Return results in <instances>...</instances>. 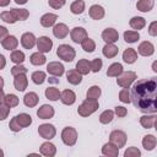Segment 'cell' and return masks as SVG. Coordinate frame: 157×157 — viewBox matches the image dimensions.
I'll use <instances>...</instances> for the list:
<instances>
[{
    "mask_svg": "<svg viewBox=\"0 0 157 157\" xmlns=\"http://www.w3.org/2000/svg\"><path fill=\"white\" fill-rule=\"evenodd\" d=\"M148 33H150V36L157 37V21H153V22L150 23V26H148Z\"/></svg>",
    "mask_w": 157,
    "mask_h": 157,
    "instance_id": "54",
    "label": "cell"
},
{
    "mask_svg": "<svg viewBox=\"0 0 157 157\" xmlns=\"http://www.w3.org/2000/svg\"><path fill=\"white\" fill-rule=\"evenodd\" d=\"M70 10H71L72 13L80 15V13H82L83 10H85V2H83L82 0H76V1H74V2L71 4Z\"/></svg>",
    "mask_w": 157,
    "mask_h": 157,
    "instance_id": "37",
    "label": "cell"
},
{
    "mask_svg": "<svg viewBox=\"0 0 157 157\" xmlns=\"http://www.w3.org/2000/svg\"><path fill=\"white\" fill-rule=\"evenodd\" d=\"M10 58H11V61H13L15 64H22L25 60V54L20 50H12Z\"/></svg>",
    "mask_w": 157,
    "mask_h": 157,
    "instance_id": "44",
    "label": "cell"
},
{
    "mask_svg": "<svg viewBox=\"0 0 157 157\" xmlns=\"http://www.w3.org/2000/svg\"><path fill=\"white\" fill-rule=\"evenodd\" d=\"M139 38H140V34L136 31H126V32H124V39H125L126 43H135Z\"/></svg>",
    "mask_w": 157,
    "mask_h": 157,
    "instance_id": "39",
    "label": "cell"
},
{
    "mask_svg": "<svg viewBox=\"0 0 157 157\" xmlns=\"http://www.w3.org/2000/svg\"><path fill=\"white\" fill-rule=\"evenodd\" d=\"M37 115L39 119H49L53 118L54 115V108L49 104H43L40 108H38L37 110Z\"/></svg>",
    "mask_w": 157,
    "mask_h": 157,
    "instance_id": "13",
    "label": "cell"
},
{
    "mask_svg": "<svg viewBox=\"0 0 157 157\" xmlns=\"http://www.w3.org/2000/svg\"><path fill=\"white\" fill-rule=\"evenodd\" d=\"M52 47H53V40L49 37L43 36V37H39L37 39L38 52H40V53H48V52H50Z\"/></svg>",
    "mask_w": 157,
    "mask_h": 157,
    "instance_id": "9",
    "label": "cell"
},
{
    "mask_svg": "<svg viewBox=\"0 0 157 157\" xmlns=\"http://www.w3.org/2000/svg\"><path fill=\"white\" fill-rule=\"evenodd\" d=\"M0 112H1L0 119H1V120H4V119H5L6 117H7V114L10 113V107H7L6 104L1 103V105H0Z\"/></svg>",
    "mask_w": 157,
    "mask_h": 157,
    "instance_id": "51",
    "label": "cell"
},
{
    "mask_svg": "<svg viewBox=\"0 0 157 157\" xmlns=\"http://www.w3.org/2000/svg\"><path fill=\"white\" fill-rule=\"evenodd\" d=\"M70 36H71L72 42H75V43L78 44V43H82V42L87 38V32H86V29L82 28V27H75V28L71 29Z\"/></svg>",
    "mask_w": 157,
    "mask_h": 157,
    "instance_id": "8",
    "label": "cell"
},
{
    "mask_svg": "<svg viewBox=\"0 0 157 157\" xmlns=\"http://www.w3.org/2000/svg\"><path fill=\"white\" fill-rule=\"evenodd\" d=\"M156 144H157V140H156V137H155L153 135H151V134L144 136V139H142V146H144L145 150H147V151L153 150V148L156 147Z\"/></svg>",
    "mask_w": 157,
    "mask_h": 157,
    "instance_id": "29",
    "label": "cell"
},
{
    "mask_svg": "<svg viewBox=\"0 0 157 157\" xmlns=\"http://www.w3.org/2000/svg\"><path fill=\"white\" fill-rule=\"evenodd\" d=\"M31 78H32V81L36 85H42L45 81V72H43V71H34L32 74Z\"/></svg>",
    "mask_w": 157,
    "mask_h": 157,
    "instance_id": "42",
    "label": "cell"
},
{
    "mask_svg": "<svg viewBox=\"0 0 157 157\" xmlns=\"http://www.w3.org/2000/svg\"><path fill=\"white\" fill-rule=\"evenodd\" d=\"M1 103L6 104V105L10 107V108L16 107V105L18 104V97H17L16 94H11V93L4 94V92H2V94H1Z\"/></svg>",
    "mask_w": 157,
    "mask_h": 157,
    "instance_id": "20",
    "label": "cell"
},
{
    "mask_svg": "<svg viewBox=\"0 0 157 157\" xmlns=\"http://www.w3.org/2000/svg\"><path fill=\"white\" fill-rule=\"evenodd\" d=\"M15 17L16 21H23V20H27V17L29 16V12L28 10L26 9H11L10 10Z\"/></svg>",
    "mask_w": 157,
    "mask_h": 157,
    "instance_id": "32",
    "label": "cell"
},
{
    "mask_svg": "<svg viewBox=\"0 0 157 157\" xmlns=\"http://www.w3.org/2000/svg\"><path fill=\"white\" fill-rule=\"evenodd\" d=\"M121 74H123V65L119 63L112 64L107 70V76H109V77H118Z\"/></svg>",
    "mask_w": 157,
    "mask_h": 157,
    "instance_id": "22",
    "label": "cell"
},
{
    "mask_svg": "<svg viewBox=\"0 0 157 157\" xmlns=\"http://www.w3.org/2000/svg\"><path fill=\"white\" fill-rule=\"evenodd\" d=\"M153 4H155V0H139L136 7L141 12H148L152 10Z\"/></svg>",
    "mask_w": 157,
    "mask_h": 157,
    "instance_id": "31",
    "label": "cell"
},
{
    "mask_svg": "<svg viewBox=\"0 0 157 157\" xmlns=\"http://www.w3.org/2000/svg\"><path fill=\"white\" fill-rule=\"evenodd\" d=\"M98 109V102L96 99H85L82 102V104L77 108V113L81 115V117H88L91 115L92 113H94L96 110Z\"/></svg>",
    "mask_w": 157,
    "mask_h": 157,
    "instance_id": "2",
    "label": "cell"
},
{
    "mask_svg": "<svg viewBox=\"0 0 157 157\" xmlns=\"http://www.w3.org/2000/svg\"><path fill=\"white\" fill-rule=\"evenodd\" d=\"M136 80V74L134 71H126V72H123L120 76H118L117 78V83L123 87V88H129L130 85Z\"/></svg>",
    "mask_w": 157,
    "mask_h": 157,
    "instance_id": "5",
    "label": "cell"
},
{
    "mask_svg": "<svg viewBox=\"0 0 157 157\" xmlns=\"http://www.w3.org/2000/svg\"><path fill=\"white\" fill-rule=\"evenodd\" d=\"M113 118H114V112L113 110H104L101 115H99V121L102 123V124H108V123H110L112 120H113Z\"/></svg>",
    "mask_w": 157,
    "mask_h": 157,
    "instance_id": "40",
    "label": "cell"
},
{
    "mask_svg": "<svg viewBox=\"0 0 157 157\" xmlns=\"http://www.w3.org/2000/svg\"><path fill=\"white\" fill-rule=\"evenodd\" d=\"M0 17L6 23H15L16 22V20H15V17H13V15H12L11 11H4V12H1Z\"/></svg>",
    "mask_w": 157,
    "mask_h": 157,
    "instance_id": "45",
    "label": "cell"
},
{
    "mask_svg": "<svg viewBox=\"0 0 157 157\" xmlns=\"http://www.w3.org/2000/svg\"><path fill=\"white\" fill-rule=\"evenodd\" d=\"M56 20H58V16L55 13H45L40 18V25L43 27H52Z\"/></svg>",
    "mask_w": 157,
    "mask_h": 157,
    "instance_id": "28",
    "label": "cell"
},
{
    "mask_svg": "<svg viewBox=\"0 0 157 157\" xmlns=\"http://www.w3.org/2000/svg\"><path fill=\"white\" fill-rule=\"evenodd\" d=\"M87 98H90V99H98V97L101 96V88L98 87V86H92V87H90L88 88V91H87Z\"/></svg>",
    "mask_w": 157,
    "mask_h": 157,
    "instance_id": "43",
    "label": "cell"
},
{
    "mask_svg": "<svg viewBox=\"0 0 157 157\" xmlns=\"http://www.w3.org/2000/svg\"><path fill=\"white\" fill-rule=\"evenodd\" d=\"M47 71L53 76H61L64 74V66L58 61H52L47 65Z\"/></svg>",
    "mask_w": 157,
    "mask_h": 157,
    "instance_id": "12",
    "label": "cell"
},
{
    "mask_svg": "<svg viewBox=\"0 0 157 157\" xmlns=\"http://www.w3.org/2000/svg\"><path fill=\"white\" fill-rule=\"evenodd\" d=\"M15 118H16V120H17V123L20 124L21 128H27V126H29L31 123H32L31 115H29V114H26V113H21V114H18V115H16Z\"/></svg>",
    "mask_w": 157,
    "mask_h": 157,
    "instance_id": "33",
    "label": "cell"
},
{
    "mask_svg": "<svg viewBox=\"0 0 157 157\" xmlns=\"http://www.w3.org/2000/svg\"><path fill=\"white\" fill-rule=\"evenodd\" d=\"M109 141L112 144H114L115 146H118L119 148L124 147L126 144V134L121 130H114L109 135Z\"/></svg>",
    "mask_w": 157,
    "mask_h": 157,
    "instance_id": "6",
    "label": "cell"
},
{
    "mask_svg": "<svg viewBox=\"0 0 157 157\" xmlns=\"http://www.w3.org/2000/svg\"><path fill=\"white\" fill-rule=\"evenodd\" d=\"M123 59H124V61H125L126 64H132V63H135L136 59H137V53H136V50L132 49V48L125 49L124 53H123Z\"/></svg>",
    "mask_w": 157,
    "mask_h": 157,
    "instance_id": "24",
    "label": "cell"
},
{
    "mask_svg": "<svg viewBox=\"0 0 157 157\" xmlns=\"http://www.w3.org/2000/svg\"><path fill=\"white\" fill-rule=\"evenodd\" d=\"M156 119H157L156 115H142V117L140 118V124H141L144 128L150 129V128H152V126L155 125Z\"/></svg>",
    "mask_w": 157,
    "mask_h": 157,
    "instance_id": "35",
    "label": "cell"
},
{
    "mask_svg": "<svg viewBox=\"0 0 157 157\" xmlns=\"http://www.w3.org/2000/svg\"><path fill=\"white\" fill-rule=\"evenodd\" d=\"M88 13L93 20H102L104 17V9L101 5H92Z\"/></svg>",
    "mask_w": 157,
    "mask_h": 157,
    "instance_id": "21",
    "label": "cell"
},
{
    "mask_svg": "<svg viewBox=\"0 0 157 157\" xmlns=\"http://www.w3.org/2000/svg\"><path fill=\"white\" fill-rule=\"evenodd\" d=\"M102 153L105 155V156H109V157H117L118 153H119V147L115 146L112 142L104 144L103 147H102Z\"/></svg>",
    "mask_w": 157,
    "mask_h": 157,
    "instance_id": "19",
    "label": "cell"
},
{
    "mask_svg": "<svg viewBox=\"0 0 157 157\" xmlns=\"http://www.w3.org/2000/svg\"><path fill=\"white\" fill-rule=\"evenodd\" d=\"M10 4V0H0V6H7Z\"/></svg>",
    "mask_w": 157,
    "mask_h": 157,
    "instance_id": "56",
    "label": "cell"
},
{
    "mask_svg": "<svg viewBox=\"0 0 157 157\" xmlns=\"http://www.w3.org/2000/svg\"><path fill=\"white\" fill-rule=\"evenodd\" d=\"M27 85H28V80L26 77V74H21V75H17L15 76L13 78V86L17 91L22 92L27 88Z\"/></svg>",
    "mask_w": 157,
    "mask_h": 157,
    "instance_id": "15",
    "label": "cell"
},
{
    "mask_svg": "<svg viewBox=\"0 0 157 157\" xmlns=\"http://www.w3.org/2000/svg\"><path fill=\"white\" fill-rule=\"evenodd\" d=\"M65 1L66 0H49V6L53 7V9H60L65 5Z\"/></svg>",
    "mask_w": 157,
    "mask_h": 157,
    "instance_id": "50",
    "label": "cell"
},
{
    "mask_svg": "<svg viewBox=\"0 0 157 157\" xmlns=\"http://www.w3.org/2000/svg\"><path fill=\"white\" fill-rule=\"evenodd\" d=\"M119 99L123 102V103H130L131 99H130V93H129V90L128 88H123L119 93Z\"/></svg>",
    "mask_w": 157,
    "mask_h": 157,
    "instance_id": "46",
    "label": "cell"
},
{
    "mask_svg": "<svg viewBox=\"0 0 157 157\" xmlns=\"http://www.w3.org/2000/svg\"><path fill=\"white\" fill-rule=\"evenodd\" d=\"M38 134H39V136H42L43 139L50 140V139H53V137L55 136L56 130H55L54 125H52V124H42V125H39V128H38Z\"/></svg>",
    "mask_w": 157,
    "mask_h": 157,
    "instance_id": "7",
    "label": "cell"
},
{
    "mask_svg": "<svg viewBox=\"0 0 157 157\" xmlns=\"http://www.w3.org/2000/svg\"><path fill=\"white\" fill-rule=\"evenodd\" d=\"M60 99H61V102H63L64 104L71 105V104H74L75 101H76V94H75L74 91H71V90H65V91L61 92Z\"/></svg>",
    "mask_w": 157,
    "mask_h": 157,
    "instance_id": "18",
    "label": "cell"
},
{
    "mask_svg": "<svg viewBox=\"0 0 157 157\" xmlns=\"http://www.w3.org/2000/svg\"><path fill=\"white\" fill-rule=\"evenodd\" d=\"M6 34H7V29L1 26V27H0V39H4Z\"/></svg>",
    "mask_w": 157,
    "mask_h": 157,
    "instance_id": "55",
    "label": "cell"
},
{
    "mask_svg": "<svg viewBox=\"0 0 157 157\" xmlns=\"http://www.w3.org/2000/svg\"><path fill=\"white\" fill-rule=\"evenodd\" d=\"M81 45H82V49H83L85 52H87V53H92V52L96 49V43H94L93 39H91V38H86V39L81 43Z\"/></svg>",
    "mask_w": 157,
    "mask_h": 157,
    "instance_id": "41",
    "label": "cell"
},
{
    "mask_svg": "<svg viewBox=\"0 0 157 157\" xmlns=\"http://www.w3.org/2000/svg\"><path fill=\"white\" fill-rule=\"evenodd\" d=\"M102 39L105 43H114L119 39V34L114 28H105L102 32Z\"/></svg>",
    "mask_w": 157,
    "mask_h": 157,
    "instance_id": "11",
    "label": "cell"
},
{
    "mask_svg": "<svg viewBox=\"0 0 157 157\" xmlns=\"http://www.w3.org/2000/svg\"><path fill=\"white\" fill-rule=\"evenodd\" d=\"M76 70L81 75H87L91 71V63L88 60H86V59H81L76 64Z\"/></svg>",
    "mask_w": 157,
    "mask_h": 157,
    "instance_id": "25",
    "label": "cell"
},
{
    "mask_svg": "<svg viewBox=\"0 0 157 157\" xmlns=\"http://www.w3.org/2000/svg\"><path fill=\"white\" fill-rule=\"evenodd\" d=\"M61 140L65 145L67 146H74L77 141V132L74 128L71 126H66L64 128V130L61 131Z\"/></svg>",
    "mask_w": 157,
    "mask_h": 157,
    "instance_id": "4",
    "label": "cell"
},
{
    "mask_svg": "<svg viewBox=\"0 0 157 157\" xmlns=\"http://www.w3.org/2000/svg\"><path fill=\"white\" fill-rule=\"evenodd\" d=\"M0 59H1V66H0V69H4V66H5V56L4 55H0Z\"/></svg>",
    "mask_w": 157,
    "mask_h": 157,
    "instance_id": "57",
    "label": "cell"
},
{
    "mask_svg": "<svg viewBox=\"0 0 157 157\" xmlns=\"http://www.w3.org/2000/svg\"><path fill=\"white\" fill-rule=\"evenodd\" d=\"M141 155L140 150L137 147H129L125 152H124V156L125 157H139Z\"/></svg>",
    "mask_w": 157,
    "mask_h": 157,
    "instance_id": "49",
    "label": "cell"
},
{
    "mask_svg": "<svg viewBox=\"0 0 157 157\" xmlns=\"http://www.w3.org/2000/svg\"><path fill=\"white\" fill-rule=\"evenodd\" d=\"M55 152H56V148L53 144H50V142L42 144V146H40V153L42 155H44L47 157H53L55 155Z\"/></svg>",
    "mask_w": 157,
    "mask_h": 157,
    "instance_id": "30",
    "label": "cell"
},
{
    "mask_svg": "<svg viewBox=\"0 0 157 157\" xmlns=\"http://www.w3.org/2000/svg\"><path fill=\"white\" fill-rule=\"evenodd\" d=\"M102 65H103L102 60H101L99 58H96V59H93V60L91 61V70H92L93 72H98V71L102 69Z\"/></svg>",
    "mask_w": 157,
    "mask_h": 157,
    "instance_id": "47",
    "label": "cell"
},
{
    "mask_svg": "<svg viewBox=\"0 0 157 157\" xmlns=\"http://www.w3.org/2000/svg\"><path fill=\"white\" fill-rule=\"evenodd\" d=\"M9 126H10V129L13 131V132H17V131H20L22 128L20 126V124L17 123V120H16V118H12V120L10 121V124H9Z\"/></svg>",
    "mask_w": 157,
    "mask_h": 157,
    "instance_id": "53",
    "label": "cell"
},
{
    "mask_svg": "<svg viewBox=\"0 0 157 157\" xmlns=\"http://www.w3.org/2000/svg\"><path fill=\"white\" fill-rule=\"evenodd\" d=\"M152 70H153L155 72H157V60L152 63Z\"/></svg>",
    "mask_w": 157,
    "mask_h": 157,
    "instance_id": "58",
    "label": "cell"
},
{
    "mask_svg": "<svg viewBox=\"0 0 157 157\" xmlns=\"http://www.w3.org/2000/svg\"><path fill=\"white\" fill-rule=\"evenodd\" d=\"M130 99L142 113H157V77L139 80L131 88Z\"/></svg>",
    "mask_w": 157,
    "mask_h": 157,
    "instance_id": "1",
    "label": "cell"
},
{
    "mask_svg": "<svg viewBox=\"0 0 157 157\" xmlns=\"http://www.w3.org/2000/svg\"><path fill=\"white\" fill-rule=\"evenodd\" d=\"M15 2H16V4H18V5H23V4H26V2H27V0H15Z\"/></svg>",
    "mask_w": 157,
    "mask_h": 157,
    "instance_id": "59",
    "label": "cell"
},
{
    "mask_svg": "<svg viewBox=\"0 0 157 157\" xmlns=\"http://www.w3.org/2000/svg\"><path fill=\"white\" fill-rule=\"evenodd\" d=\"M38 101H39L38 94L34 93V92H28V93H26L25 97H23V103H25L27 107H29V108L37 105Z\"/></svg>",
    "mask_w": 157,
    "mask_h": 157,
    "instance_id": "26",
    "label": "cell"
},
{
    "mask_svg": "<svg viewBox=\"0 0 157 157\" xmlns=\"http://www.w3.org/2000/svg\"><path fill=\"white\" fill-rule=\"evenodd\" d=\"M53 34H54L56 38L63 39V38H65V37L69 34V28H67V26H66L65 23H58V25H55L54 28H53Z\"/></svg>",
    "mask_w": 157,
    "mask_h": 157,
    "instance_id": "17",
    "label": "cell"
},
{
    "mask_svg": "<svg viewBox=\"0 0 157 157\" xmlns=\"http://www.w3.org/2000/svg\"><path fill=\"white\" fill-rule=\"evenodd\" d=\"M155 129H156V131H157V119H156V121H155Z\"/></svg>",
    "mask_w": 157,
    "mask_h": 157,
    "instance_id": "60",
    "label": "cell"
},
{
    "mask_svg": "<svg viewBox=\"0 0 157 157\" xmlns=\"http://www.w3.org/2000/svg\"><path fill=\"white\" fill-rule=\"evenodd\" d=\"M60 96H61V93H60L59 90L55 88V87H48V88L45 90V97H47L48 99H50V101H58Z\"/></svg>",
    "mask_w": 157,
    "mask_h": 157,
    "instance_id": "38",
    "label": "cell"
},
{
    "mask_svg": "<svg viewBox=\"0 0 157 157\" xmlns=\"http://www.w3.org/2000/svg\"><path fill=\"white\" fill-rule=\"evenodd\" d=\"M1 45L6 50H13L18 45V40L15 36H7L4 39H1Z\"/></svg>",
    "mask_w": 157,
    "mask_h": 157,
    "instance_id": "16",
    "label": "cell"
},
{
    "mask_svg": "<svg viewBox=\"0 0 157 157\" xmlns=\"http://www.w3.org/2000/svg\"><path fill=\"white\" fill-rule=\"evenodd\" d=\"M66 78L71 85H78L82 81V75L77 70H69L66 74Z\"/></svg>",
    "mask_w": 157,
    "mask_h": 157,
    "instance_id": "23",
    "label": "cell"
},
{
    "mask_svg": "<svg viewBox=\"0 0 157 157\" xmlns=\"http://www.w3.org/2000/svg\"><path fill=\"white\" fill-rule=\"evenodd\" d=\"M118 52H119L118 47H115L113 43H107V44L103 47V55H104L105 58H108V59L114 58V56L118 54Z\"/></svg>",
    "mask_w": 157,
    "mask_h": 157,
    "instance_id": "27",
    "label": "cell"
},
{
    "mask_svg": "<svg viewBox=\"0 0 157 157\" xmlns=\"http://www.w3.org/2000/svg\"><path fill=\"white\" fill-rule=\"evenodd\" d=\"M29 60H31V64H33V65H43V64L45 63L47 58L43 55V53L37 52V53H33V54L31 55Z\"/></svg>",
    "mask_w": 157,
    "mask_h": 157,
    "instance_id": "36",
    "label": "cell"
},
{
    "mask_svg": "<svg viewBox=\"0 0 157 157\" xmlns=\"http://www.w3.org/2000/svg\"><path fill=\"white\" fill-rule=\"evenodd\" d=\"M56 55L59 56V59L70 63L75 59L76 53H75V49L72 47H70L69 44H61L56 49Z\"/></svg>",
    "mask_w": 157,
    "mask_h": 157,
    "instance_id": "3",
    "label": "cell"
},
{
    "mask_svg": "<svg viewBox=\"0 0 157 157\" xmlns=\"http://www.w3.org/2000/svg\"><path fill=\"white\" fill-rule=\"evenodd\" d=\"M36 43H37V39H36V37H34L33 33H31V32H26V33L22 34V37H21V44H22L23 48H26V49H31V48L34 47Z\"/></svg>",
    "mask_w": 157,
    "mask_h": 157,
    "instance_id": "10",
    "label": "cell"
},
{
    "mask_svg": "<svg viewBox=\"0 0 157 157\" xmlns=\"http://www.w3.org/2000/svg\"><path fill=\"white\" fill-rule=\"evenodd\" d=\"M26 72H27V69H26L23 65H21V64H17L16 66H13V67L11 69V74H12V76H17V75L26 74Z\"/></svg>",
    "mask_w": 157,
    "mask_h": 157,
    "instance_id": "48",
    "label": "cell"
},
{
    "mask_svg": "<svg viewBox=\"0 0 157 157\" xmlns=\"http://www.w3.org/2000/svg\"><path fill=\"white\" fill-rule=\"evenodd\" d=\"M137 50H139V54L140 55H142V56H150V55H152L155 53V47H153V44L151 42L145 40V42H142L139 45Z\"/></svg>",
    "mask_w": 157,
    "mask_h": 157,
    "instance_id": "14",
    "label": "cell"
},
{
    "mask_svg": "<svg viewBox=\"0 0 157 157\" xmlns=\"http://www.w3.org/2000/svg\"><path fill=\"white\" fill-rule=\"evenodd\" d=\"M129 25L131 28L134 29H142L145 26H146V21L144 17H139V16H135L132 17L130 21H129Z\"/></svg>",
    "mask_w": 157,
    "mask_h": 157,
    "instance_id": "34",
    "label": "cell"
},
{
    "mask_svg": "<svg viewBox=\"0 0 157 157\" xmlns=\"http://www.w3.org/2000/svg\"><path fill=\"white\" fill-rule=\"evenodd\" d=\"M114 113H115L119 118H123V117H125V115L128 114V110H126V108H124V107H121V105H118V107H115Z\"/></svg>",
    "mask_w": 157,
    "mask_h": 157,
    "instance_id": "52",
    "label": "cell"
}]
</instances>
